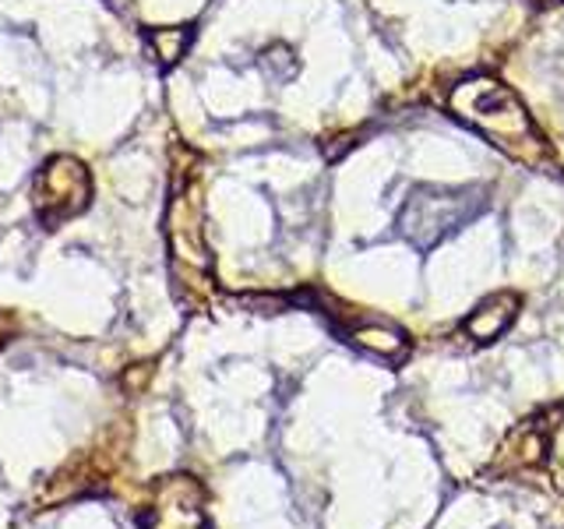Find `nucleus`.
I'll use <instances>...</instances> for the list:
<instances>
[{
  "instance_id": "9",
  "label": "nucleus",
  "mask_w": 564,
  "mask_h": 529,
  "mask_svg": "<svg viewBox=\"0 0 564 529\" xmlns=\"http://www.w3.org/2000/svg\"><path fill=\"white\" fill-rule=\"evenodd\" d=\"M4 343H8V325L0 322V349H4Z\"/></svg>"
},
{
  "instance_id": "3",
  "label": "nucleus",
  "mask_w": 564,
  "mask_h": 529,
  "mask_svg": "<svg viewBox=\"0 0 564 529\" xmlns=\"http://www.w3.org/2000/svg\"><path fill=\"white\" fill-rule=\"evenodd\" d=\"M93 198V176L75 155H53L50 163L35 173L32 184V208L35 219L46 229H57L67 219L82 216Z\"/></svg>"
},
{
  "instance_id": "4",
  "label": "nucleus",
  "mask_w": 564,
  "mask_h": 529,
  "mask_svg": "<svg viewBox=\"0 0 564 529\" xmlns=\"http://www.w3.org/2000/svg\"><path fill=\"white\" fill-rule=\"evenodd\" d=\"M145 529H205L202 487L191 476H166L145 516Z\"/></svg>"
},
{
  "instance_id": "8",
  "label": "nucleus",
  "mask_w": 564,
  "mask_h": 529,
  "mask_svg": "<svg viewBox=\"0 0 564 529\" xmlns=\"http://www.w3.org/2000/svg\"><path fill=\"white\" fill-rule=\"evenodd\" d=\"M261 67L264 71H272V78L275 82H286L296 75V61H293V50L290 46H272V50H264L261 53Z\"/></svg>"
},
{
  "instance_id": "5",
  "label": "nucleus",
  "mask_w": 564,
  "mask_h": 529,
  "mask_svg": "<svg viewBox=\"0 0 564 529\" xmlns=\"http://www.w3.org/2000/svg\"><path fill=\"white\" fill-rule=\"evenodd\" d=\"M516 314H519L516 293H494L466 317V335L476 343H494L498 335L508 332L511 322H516Z\"/></svg>"
},
{
  "instance_id": "1",
  "label": "nucleus",
  "mask_w": 564,
  "mask_h": 529,
  "mask_svg": "<svg viewBox=\"0 0 564 529\" xmlns=\"http://www.w3.org/2000/svg\"><path fill=\"white\" fill-rule=\"evenodd\" d=\"M448 110L455 120H463L466 128L484 134L508 159H516L522 166H543L546 145L536 123L529 120L516 93L494 75H469L458 82L448 96Z\"/></svg>"
},
{
  "instance_id": "2",
  "label": "nucleus",
  "mask_w": 564,
  "mask_h": 529,
  "mask_svg": "<svg viewBox=\"0 0 564 529\" xmlns=\"http://www.w3.org/2000/svg\"><path fill=\"white\" fill-rule=\"evenodd\" d=\"M487 208L484 187H413L399 208V234L420 251H431L455 229L469 226Z\"/></svg>"
},
{
  "instance_id": "10",
  "label": "nucleus",
  "mask_w": 564,
  "mask_h": 529,
  "mask_svg": "<svg viewBox=\"0 0 564 529\" xmlns=\"http://www.w3.org/2000/svg\"><path fill=\"white\" fill-rule=\"evenodd\" d=\"M533 4H546V8H554V4H561V0H533Z\"/></svg>"
},
{
  "instance_id": "6",
  "label": "nucleus",
  "mask_w": 564,
  "mask_h": 529,
  "mask_svg": "<svg viewBox=\"0 0 564 529\" xmlns=\"http://www.w3.org/2000/svg\"><path fill=\"white\" fill-rule=\"evenodd\" d=\"M149 50L152 57L163 64V67H173L176 61H184V53L194 40V32L187 25H166V29H149Z\"/></svg>"
},
{
  "instance_id": "7",
  "label": "nucleus",
  "mask_w": 564,
  "mask_h": 529,
  "mask_svg": "<svg viewBox=\"0 0 564 529\" xmlns=\"http://www.w3.org/2000/svg\"><path fill=\"white\" fill-rule=\"evenodd\" d=\"M352 343L370 349L375 357H384V360H395L405 353V335L392 325H364V328H352Z\"/></svg>"
}]
</instances>
